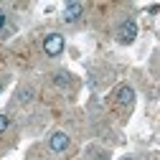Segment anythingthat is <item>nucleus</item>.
I'll return each instance as SVG.
<instances>
[{
  "label": "nucleus",
  "instance_id": "4",
  "mask_svg": "<svg viewBox=\"0 0 160 160\" xmlns=\"http://www.w3.org/2000/svg\"><path fill=\"white\" fill-rule=\"evenodd\" d=\"M82 13H84V5H82V3H66V8H64V21H66V23H76L79 18H82Z\"/></svg>",
  "mask_w": 160,
  "mask_h": 160
},
{
  "label": "nucleus",
  "instance_id": "3",
  "mask_svg": "<svg viewBox=\"0 0 160 160\" xmlns=\"http://www.w3.org/2000/svg\"><path fill=\"white\" fill-rule=\"evenodd\" d=\"M48 148H51L53 152H64V150L69 148V135H66V132H53L51 140H48Z\"/></svg>",
  "mask_w": 160,
  "mask_h": 160
},
{
  "label": "nucleus",
  "instance_id": "2",
  "mask_svg": "<svg viewBox=\"0 0 160 160\" xmlns=\"http://www.w3.org/2000/svg\"><path fill=\"white\" fill-rule=\"evenodd\" d=\"M135 36H137V26H135V21L119 23V28H117V41H119V43H132Z\"/></svg>",
  "mask_w": 160,
  "mask_h": 160
},
{
  "label": "nucleus",
  "instance_id": "8",
  "mask_svg": "<svg viewBox=\"0 0 160 160\" xmlns=\"http://www.w3.org/2000/svg\"><path fill=\"white\" fill-rule=\"evenodd\" d=\"M31 97H33V92H31V89H26V92H21V102H28Z\"/></svg>",
  "mask_w": 160,
  "mask_h": 160
},
{
  "label": "nucleus",
  "instance_id": "7",
  "mask_svg": "<svg viewBox=\"0 0 160 160\" xmlns=\"http://www.w3.org/2000/svg\"><path fill=\"white\" fill-rule=\"evenodd\" d=\"M66 82H69V74L58 71V74H56V84H66Z\"/></svg>",
  "mask_w": 160,
  "mask_h": 160
},
{
  "label": "nucleus",
  "instance_id": "11",
  "mask_svg": "<svg viewBox=\"0 0 160 160\" xmlns=\"http://www.w3.org/2000/svg\"><path fill=\"white\" fill-rule=\"evenodd\" d=\"M0 89H3V84H0Z\"/></svg>",
  "mask_w": 160,
  "mask_h": 160
},
{
  "label": "nucleus",
  "instance_id": "9",
  "mask_svg": "<svg viewBox=\"0 0 160 160\" xmlns=\"http://www.w3.org/2000/svg\"><path fill=\"white\" fill-rule=\"evenodd\" d=\"M5 26V13H0V28Z\"/></svg>",
  "mask_w": 160,
  "mask_h": 160
},
{
  "label": "nucleus",
  "instance_id": "10",
  "mask_svg": "<svg viewBox=\"0 0 160 160\" xmlns=\"http://www.w3.org/2000/svg\"><path fill=\"white\" fill-rule=\"evenodd\" d=\"M119 160H135V158H119Z\"/></svg>",
  "mask_w": 160,
  "mask_h": 160
},
{
  "label": "nucleus",
  "instance_id": "5",
  "mask_svg": "<svg viewBox=\"0 0 160 160\" xmlns=\"http://www.w3.org/2000/svg\"><path fill=\"white\" fill-rule=\"evenodd\" d=\"M117 102H119V104H125V107H130V104L135 102V89L127 87V84H125V87H119V89H117Z\"/></svg>",
  "mask_w": 160,
  "mask_h": 160
},
{
  "label": "nucleus",
  "instance_id": "1",
  "mask_svg": "<svg viewBox=\"0 0 160 160\" xmlns=\"http://www.w3.org/2000/svg\"><path fill=\"white\" fill-rule=\"evenodd\" d=\"M64 36L61 33H48L46 38H43V51H46V56H61L64 53Z\"/></svg>",
  "mask_w": 160,
  "mask_h": 160
},
{
  "label": "nucleus",
  "instance_id": "6",
  "mask_svg": "<svg viewBox=\"0 0 160 160\" xmlns=\"http://www.w3.org/2000/svg\"><path fill=\"white\" fill-rule=\"evenodd\" d=\"M8 125H10V119H8L5 114H0V135H3V132L8 130Z\"/></svg>",
  "mask_w": 160,
  "mask_h": 160
}]
</instances>
